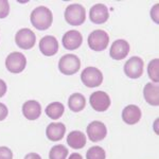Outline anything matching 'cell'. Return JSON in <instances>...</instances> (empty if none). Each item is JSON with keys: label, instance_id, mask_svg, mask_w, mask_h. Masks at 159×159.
I'll return each instance as SVG.
<instances>
[{"label": "cell", "instance_id": "obj_7", "mask_svg": "<svg viewBox=\"0 0 159 159\" xmlns=\"http://www.w3.org/2000/svg\"><path fill=\"white\" fill-rule=\"evenodd\" d=\"M15 42L20 49L29 50L32 49L36 43V35L30 29H20L15 35Z\"/></svg>", "mask_w": 159, "mask_h": 159}, {"label": "cell", "instance_id": "obj_28", "mask_svg": "<svg viewBox=\"0 0 159 159\" xmlns=\"http://www.w3.org/2000/svg\"><path fill=\"white\" fill-rule=\"evenodd\" d=\"M7 114H9V110H7V106L4 104L0 103V121H3L7 117Z\"/></svg>", "mask_w": 159, "mask_h": 159}, {"label": "cell", "instance_id": "obj_30", "mask_svg": "<svg viewBox=\"0 0 159 159\" xmlns=\"http://www.w3.org/2000/svg\"><path fill=\"white\" fill-rule=\"evenodd\" d=\"M25 159H42V157L37 153H29L28 155H25Z\"/></svg>", "mask_w": 159, "mask_h": 159}, {"label": "cell", "instance_id": "obj_6", "mask_svg": "<svg viewBox=\"0 0 159 159\" xmlns=\"http://www.w3.org/2000/svg\"><path fill=\"white\" fill-rule=\"evenodd\" d=\"M27 66V58L20 52H12L6 60V67L12 73H20Z\"/></svg>", "mask_w": 159, "mask_h": 159}, {"label": "cell", "instance_id": "obj_27", "mask_svg": "<svg viewBox=\"0 0 159 159\" xmlns=\"http://www.w3.org/2000/svg\"><path fill=\"white\" fill-rule=\"evenodd\" d=\"M158 10H159V4L158 3L155 4V6L152 7V10H151V18L155 21V24H158V22H159V19H158L159 12H158Z\"/></svg>", "mask_w": 159, "mask_h": 159}, {"label": "cell", "instance_id": "obj_14", "mask_svg": "<svg viewBox=\"0 0 159 159\" xmlns=\"http://www.w3.org/2000/svg\"><path fill=\"white\" fill-rule=\"evenodd\" d=\"M39 50L43 55L53 56L58 51V42L52 35L43 36L39 42Z\"/></svg>", "mask_w": 159, "mask_h": 159}, {"label": "cell", "instance_id": "obj_23", "mask_svg": "<svg viewBox=\"0 0 159 159\" xmlns=\"http://www.w3.org/2000/svg\"><path fill=\"white\" fill-rule=\"evenodd\" d=\"M148 73L150 79L152 80L154 83H158L159 82V60L158 58H154L150 61L148 66Z\"/></svg>", "mask_w": 159, "mask_h": 159}, {"label": "cell", "instance_id": "obj_2", "mask_svg": "<svg viewBox=\"0 0 159 159\" xmlns=\"http://www.w3.org/2000/svg\"><path fill=\"white\" fill-rule=\"evenodd\" d=\"M65 20L71 25H81L86 20V10L79 3L70 4L65 10Z\"/></svg>", "mask_w": 159, "mask_h": 159}, {"label": "cell", "instance_id": "obj_15", "mask_svg": "<svg viewBox=\"0 0 159 159\" xmlns=\"http://www.w3.org/2000/svg\"><path fill=\"white\" fill-rule=\"evenodd\" d=\"M22 114L28 120H36L42 114V106L37 101L30 100L22 105Z\"/></svg>", "mask_w": 159, "mask_h": 159}, {"label": "cell", "instance_id": "obj_4", "mask_svg": "<svg viewBox=\"0 0 159 159\" xmlns=\"http://www.w3.org/2000/svg\"><path fill=\"white\" fill-rule=\"evenodd\" d=\"M109 43V36L103 30H94L88 36V46L93 51H103Z\"/></svg>", "mask_w": 159, "mask_h": 159}, {"label": "cell", "instance_id": "obj_31", "mask_svg": "<svg viewBox=\"0 0 159 159\" xmlns=\"http://www.w3.org/2000/svg\"><path fill=\"white\" fill-rule=\"evenodd\" d=\"M68 159H83V157H82V155L79 153H72L70 156H69Z\"/></svg>", "mask_w": 159, "mask_h": 159}, {"label": "cell", "instance_id": "obj_8", "mask_svg": "<svg viewBox=\"0 0 159 159\" xmlns=\"http://www.w3.org/2000/svg\"><path fill=\"white\" fill-rule=\"evenodd\" d=\"M144 63L139 56H133L124 65V73L130 79H139L143 74Z\"/></svg>", "mask_w": 159, "mask_h": 159}, {"label": "cell", "instance_id": "obj_10", "mask_svg": "<svg viewBox=\"0 0 159 159\" xmlns=\"http://www.w3.org/2000/svg\"><path fill=\"white\" fill-rule=\"evenodd\" d=\"M87 135L92 142H98L106 137L107 129L101 121H93L87 126Z\"/></svg>", "mask_w": 159, "mask_h": 159}, {"label": "cell", "instance_id": "obj_25", "mask_svg": "<svg viewBox=\"0 0 159 159\" xmlns=\"http://www.w3.org/2000/svg\"><path fill=\"white\" fill-rule=\"evenodd\" d=\"M10 13V4L7 0H0V18H6Z\"/></svg>", "mask_w": 159, "mask_h": 159}, {"label": "cell", "instance_id": "obj_5", "mask_svg": "<svg viewBox=\"0 0 159 159\" xmlns=\"http://www.w3.org/2000/svg\"><path fill=\"white\" fill-rule=\"evenodd\" d=\"M81 80L83 84L89 88L98 87L103 82V74L98 68L96 67H87L82 71Z\"/></svg>", "mask_w": 159, "mask_h": 159}, {"label": "cell", "instance_id": "obj_24", "mask_svg": "<svg viewBox=\"0 0 159 159\" xmlns=\"http://www.w3.org/2000/svg\"><path fill=\"white\" fill-rule=\"evenodd\" d=\"M106 154L101 147H91L86 153V159H105Z\"/></svg>", "mask_w": 159, "mask_h": 159}, {"label": "cell", "instance_id": "obj_12", "mask_svg": "<svg viewBox=\"0 0 159 159\" xmlns=\"http://www.w3.org/2000/svg\"><path fill=\"white\" fill-rule=\"evenodd\" d=\"M61 42H63V46L65 49L76 50L81 47L82 43H83V36L79 31L70 30L64 34Z\"/></svg>", "mask_w": 159, "mask_h": 159}, {"label": "cell", "instance_id": "obj_19", "mask_svg": "<svg viewBox=\"0 0 159 159\" xmlns=\"http://www.w3.org/2000/svg\"><path fill=\"white\" fill-rule=\"evenodd\" d=\"M67 143L69 147L74 150L83 148L86 145V136L81 130H72L68 134Z\"/></svg>", "mask_w": 159, "mask_h": 159}, {"label": "cell", "instance_id": "obj_3", "mask_svg": "<svg viewBox=\"0 0 159 159\" xmlns=\"http://www.w3.org/2000/svg\"><path fill=\"white\" fill-rule=\"evenodd\" d=\"M81 68V61L74 54H66L58 61V69L65 75H72Z\"/></svg>", "mask_w": 159, "mask_h": 159}, {"label": "cell", "instance_id": "obj_22", "mask_svg": "<svg viewBox=\"0 0 159 159\" xmlns=\"http://www.w3.org/2000/svg\"><path fill=\"white\" fill-rule=\"evenodd\" d=\"M68 156V150L65 145H54L49 152V159H66Z\"/></svg>", "mask_w": 159, "mask_h": 159}, {"label": "cell", "instance_id": "obj_18", "mask_svg": "<svg viewBox=\"0 0 159 159\" xmlns=\"http://www.w3.org/2000/svg\"><path fill=\"white\" fill-rule=\"evenodd\" d=\"M143 96L145 101L150 105L158 106L159 105V87L157 84L148 83L143 89Z\"/></svg>", "mask_w": 159, "mask_h": 159}, {"label": "cell", "instance_id": "obj_21", "mask_svg": "<svg viewBox=\"0 0 159 159\" xmlns=\"http://www.w3.org/2000/svg\"><path fill=\"white\" fill-rule=\"evenodd\" d=\"M65 107L60 102H53L46 107V115L53 120H57L63 116Z\"/></svg>", "mask_w": 159, "mask_h": 159}, {"label": "cell", "instance_id": "obj_11", "mask_svg": "<svg viewBox=\"0 0 159 159\" xmlns=\"http://www.w3.org/2000/svg\"><path fill=\"white\" fill-rule=\"evenodd\" d=\"M129 53V45L124 39L115 40L112 43V45L110 46L109 55L110 57L116 61H121L123 58H125Z\"/></svg>", "mask_w": 159, "mask_h": 159}, {"label": "cell", "instance_id": "obj_16", "mask_svg": "<svg viewBox=\"0 0 159 159\" xmlns=\"http://www.w3.org/2000/svg\"><path fill=\"white\" fill-rule=\"evenodd\" d=\"M122 119L129 125L136 124L141 119V109L136 105H127L122 111Z\"/></svg>", "mask_w": 159, "mask_h": 159}, {"label": "cell", "instance_id": "obj_9", "mask_svg": "<svg viewBox=\"0 0 159 159\" xmlns=\"http://www.w3.org/2000/svg\"><path fill=\"white\" fill-rule=\"evenodd\" d=\"M91 107L96 111H106L110 106V98L104 91H94L89 98Z\"/></svg>", "mask_w": 159, "mask_h": 159}, {"label": "cell", "instance_id": "obj_26", "mask_svg": "<svg viewBox=\"0 0 159 159\" xmlns=\"http://www.w3.org/2000/svg\"><path fill=\"white\" fill-rule=\"evenodd\" d=\"M0 159H13L12 151L7 147H0Z\"/></svg>", "mask_w": 159, "mask_h": 159}, {"label": "cell", "instance_id": "obj_20", "mask_svg": "<svg viewBox=\"0 0 159 159\" xmlns=\"http://www.w3.org/2000/svg\"><path fill=\"white\" fill-rule=\"evenodd\" d=\"M86 106V99L82 93H73L68 100V107L74 112L82 111Z\"/></svg>", "mask_w": 159, "mask_h": 159}, {"label": "cell", "instance_id": "obj_13", "mask_svg": "<svg viewBox=\"0 0 159 159\" xmlns=\"http://www.w3.org/2000/svg\"><path fill=\"white\" fill-rule=\"evenodd\" d=\"M89 17H90V20L93 24H97V25L105 24V22L108 20V17H109L108 9H107V7L105 6V4H102V3L94 4L90 9Z\"/></svg>", "mask_w": 159, "mask_h": 159}, {"label": "cell", "instance_id": "obj_17", "mask_svg": "<svg viewBox=\"0 0 159 159\" xmlns=\"http://www.w3.org/2000/svg\"><path fill=\"white\" fill-rule=\"evenodd\" d=\"M66 133V126L63 123L60 122H54V123H50L47 126L46 129V135L47 138L51 141H60L64 138Z\"/></svg>", "mask_w": 159, "mask_h": 159}, {"label": "cell", "instance_id": "obj_1", "mask_svg": "<svg viewBox=\"0 0 159 159\" xmlns=\"http://www.w3.org/2000/svg\"><path fill=\"white\" fill-rule=\"evenodd\" d=\"M31 24L35 29L39 31H45L49 29L53 21V15L50 9L47 7H37L31 13L30 16Z\"/></svg>", "mask_w": 159, "mask_h": 159}, {"label": "cell", "instance_id": "obj_29", "mask_svg": "<svg viewBox=\"0 0 159 159\" xmlns=\"http://www.w3.org/2000/svg\"><path fill=\"white\" fill-rule=\"evenodd\" d=\"M7 92V84L3 80L0 79V98L3 97Z\"/></svg>", "mask_w": 159, "mask_h": 159}]
</instances>
